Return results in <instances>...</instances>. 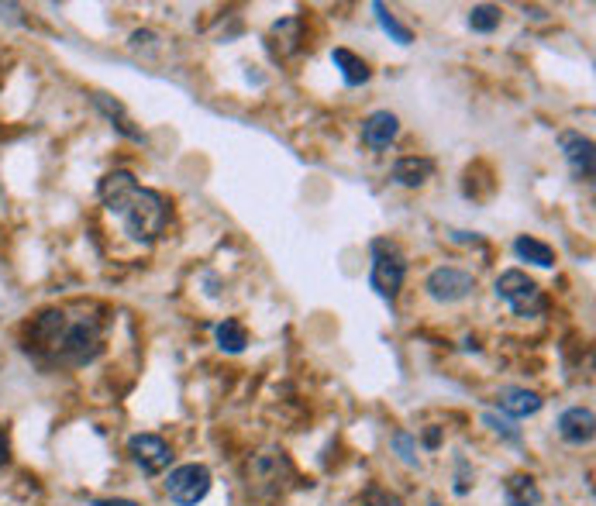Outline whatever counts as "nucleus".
<instances>
[{
	"label": "nucleus",
	"mask_w": 596,
	"mask_h": 506,
	"mask_svg": "<svg viewBox=\"0 0 596 506\" xmlns=\"http://www.w3.org/2000/svg\"><path fill=\"white\" fill-rule=\"evenodd\" d=\"M104 207L111 210L121 221L125 235L138 245H152L162 231H166L169 221V204L159 190H149V186H138V179L128 173V169H114L100 179L97 186Z\"/></svg>",
	"instance_id": "f257e3e1"
},
{
	"label": "nucleus",
	"mask_w": 596,
	"mask_h": 506,
	"mask_svg": "<svg viewBox=\"0 0 596 506\" xmlns=\"http://www.w3.org/2000/svg\"><path fill=\"white\" fill-rule=\"evenodd\" d=\"M32 334H35L38 345L56 358V362L83 365L100 352L104 321L90 314L87 307H76V314L66 307H52L35 321Z\"/></svg>",
	"instance_id": "f03ea898"
},
{
	"label": "nucleus",
	"mask_w": 596,
	"mask_h": 506,
	"mask_svg": "<svg viewBox=\"0 0 596 506\" xmlns=\"http://www.w3.org/2000/svg\"><path fill=\"white\" fill-rule=\"evenodd\" d=\"M369 248H373V272H369V286H373L383 300H397L400 286H404V276H407L404 252L386 238H376Z\"/></svg>",
	"instance_id": "7ed1b4c3"
},
{
	"label": "nucleus",
	"mask_w": 596,
	"mask_h": 506,
	"mask_svg": "<svg viewBox=\"0 0 596 506\" xmlns=\"http://www.w3.org/2000/svg\"><path fill=\"white\" fill-rule=\"evenodd\" d=\"M497 297L514 310L517 317H538L545 314V297H541V286L534 283L528 272L510 269L497 279Z\"/></svg>",
	"instance_id": "20e7f679"
},
{
	"label": "nucleus",
	"mask_w": 596,
	"mask_h": 506,
	"mask_svg": "<svg viewBox=\"0 0 596 506\" xmlns=\"http://www.w3.org/2000/svg\"><path fill=\"white\" fill-rule=\"evenodd\" d=\"M290 476H293L290 458L283 451H262L245 469V479H249V489L255 496H280Z\"/></svg>",
	"instance_id": "39448f33"
},
{
	"label": "nucleus",
	"mask_w": 596,
	"mask_h": 506,
	"mask_svg": "<svg viewBox=\"0 0 596 506\" xmlns=\"http://www.w3.org/2000/svg\"><path fill=\"white\" fill-rule=\"evenodd\" d=\"M166 493L176 506H197L211 493V472L204 465H180L166 476Z\"/></svg>",
	"instance_id": "423d86ee"
},
{
	"label": "nucleus",
	"mask_w": 596,
	"mask_h": 506,
	"mask_svg": "<svg viewBox=\"0 0 596 506\" xmlns=\"http://www.w3.org/2000/svg\"><path fill=\"white\" fill-rule=\"evenodd\" d=\"M428 293L431 300L438 303H459L472 297V290H476V276L466 269H455V266H438L435 272L428 276Z\"/></svg>",
	"instance_id": "0eeeda50"
},
{
	"label": "nucleus",
	"mask_w": 596,
	"mask_h": 506,
	"mask_svg": "<svg viewBox=\"0 0 596 506\" xmlns=\"http://www.w3.org/2000/svg\"><path fill=\"white\" fill-rule=\"evenodd\" d=\"M128 455L145 476H159V472H166L169 462H173V451H169V445L159 434H135V438L128 441Z\"/></svg>",
	"instance_id": "6e6552de"
},
{
	"label": "nucleus",
	"mask_w": 596,
	"mask_h": 506,
	"mask_svg": "<svg viewBox=\"0 0 596 506\" xmlns=\"http://www.w3.org/2000/svg\"><path fill=\"white\" fill-rule=\"evenodd\" d=\"M559 145H562L565 162H569V173L576 179H583V183H590L593 169H596V155H593L590 138H586L583 131H562Z\"/></svg>",
	"instance_id": "1a4fd4ad"
},
{
	"label": "nucleus",
	"mask_w": 596,
	"mask_h": 506,
	"mask_svg": "<svg viewBox=\"0 0 596 506\" xmlns=\"http://www.w3.org/2000/svg\"><path fill=\"white\" fill-rule=\"evenodd\" d=\"M400 131V121L397 114L390 111H373L366 121H362V142L369 145V149H386V145L397 138Z\"/></svg>",
	"instance_id": "9d476101"
},
{
	"label": "nucleus",
	"mask_w": 596,
	"mask_h": 506,
	"mask_svg": "<svg viewBox=\"0 0 596 506\" xmlns=\"http://www.w3.org/2000/svg\"><path fill=\"white\" fill-rule=\"evenodd\" d=\"M541 403L545 400H541L538 393H531V389H524V386H503L497 393V407L507 417H531L541 410Z\"/></svg>",
	"instance_id": "9b49d317"
},
{
	"label": "nucleus",
	"mask_w": 596,
	"mask_h": 506,
	"mask_svg": "<svg viewBox=\"0 0 596 506\" xmlns=\"http://www.w3.org/2000/svg\"><path fill=\"white\" fill-rule=\"evenodd\" d=\"M559 434L569 445H590L593 441V410H586V407H572V410H565V414L559 417Z\"/></svg>",
	"instance_id": "f8f14e48"
},
{
	"label": "nucleus",
	"mask_w": 596,
	"mask_h": 506,
	"mask_svg": "<svg viewBox=\"0 0 596 506\" xmlns=\"http://www.w3.org/2000/svg\"><path fill=\"white\" fill-rule=\"evenodd\" d=\"M435 176V162L424 159V155H404V159L393 162V179H397L400 186H424L428 179Z\"/></svg>",
	"instance_id": "ddd939ff"
},
{
	"label": "nucleus",
	"mask_w": 596,
	"mask_h": 506,
	"mask_svg": "<svg viewBox=\"0 0 596 506\" xmlns=\"http://www.w3.org/2000/svg\"><path fill=\"white\" fill-rule=\"evenodd\" d=\"M503 500L507 506H538L541 503V489L528 472H514L503 486Z\"/></svg>",
	"instance_id": "4468645a"
},
{
	"label": "nucleus",
	"mask_w": 596,
	"mask_h": 506,
	"mask_svg": "<svg viewBox=\"0 0 596 506\" xmlns=\"http://www.w3.org/2000/svg\"><path fill=\"white\" fill-rule=\"evenodd\" d=\"M331 62L342 69V80L348 83V87H362V83H369L366 59H359L352 49H335V52H331Z\"/></svg>",
	"instance_id": "2eb2a0df"
},
{
	"label": "nucleus",
	"mask_w": 596,
	"mask_h": 506,
	"mask_svg": "<svg viewBox=\"0 0 596 506\" xmlns=\"http://www.w3.org/2000/svg\"><path fill=\"white\" fill-rule=\"evenodd\" d=\"M214 338H218L221 352H228V355L245 352V345H249V331H245V324L235 321V317H224L218 328H214Z\"/></svg>",
	"instance_id": "dca6fc26"
},
{
	"label": "nucleus",
	"mask_w": 596,
	"mask_h": 506,
	"mask_svg": "<svg viewBox=\"0 0 596 506\" xmlns=\"http://www.w3.org/2000/svg\"><path fill=\"white\" fill-rule=\"evenodd\" d=\"M514 252H517V259H524V262H534V266H541V269H552L555 266V252H552V245H545V241H538V238H517L514 241Z\"/></svg>",
	"instance_id": "f3484780"
},
{
	"label": "nucleus",
	"mask_w": 596,
	"mask_h": 506,
	"mask_svg": "<svg viewBox=\"0 0 596 506\" xmlns=\"http://www.w3.org/2000/svg\"><path fill=\"white\" fill-rule=\"evenodd\" d=\"M94 104L100 107V111L107 114V118L114 121V128H118L121 135H128L131 142H142V131H138V128H131V118L125 114V107H121L118 100H111V97H107V93H97V97H94Z\"/></svg>",
	"instance_id": "a211bd4d"
},
{
	"label": "nucleus",
	"mask_w": 596,
	"mask_h": 506,
	"mask_svg": "<svg viewBox=\"0 0 596 506\" xmlns=\"http://www.w3.org/2000/svg\"><path fill=\"white\" fill-rule=\"evenodd\" d=\"M273 49L280 52V56H290V52L300 49V21L297 18H283L273 25Z\"/></svg>",
	"instance_id": "6ab92c4d"
},
{
	"label": "nucleus",
	"mask_w": 596,
	"mask_h": 506,
	"mask_svg": "<svg viewBox=\"0 0 596 506\" xmlns=\"http://www.w3.org/2000/svg\"><path fill=\"white\" fill-rule=\"evenodd\" d=\"M373 11H376V18H379V28H383L386 35L393 38V42H397V45H410V42H414V31H410L407 25H400L397 14H393L390 7H386V4H373Z\"/></svg>",
	"instance_id": "aec40b11"
},
{
	"label": "nucleus",
	"mask_w": 596,
	"mask_h": 506,
	"mask_svg": "<svg viewBox=\"0 0 596 506\" xmlns=\"http://www.w3.org/2000/svg\"><path fill=\"white\" fill-rule=\"evenodd\" d=\"M503 21V11L493 4H476L469 11V28L479 31V35H490V31H497Z\"/></svg>",
	"instance_id": "412c9836"
},
{
	"label": "nucleus",
	"mask_w": 596,
	"mask_h": 506,
	"mask_svg": "<svg viewBox=\"0 0 596 506\" xmlns=\"http://www.w3.org/2000/svg\"><path fill=\"white\" fill-rule=\"evenodd\" d=\"M362 506H404V500L400 496H393L390 489H366V496H362Z\"/></svg>",
	"instance_id": "4be33fe9"
},
{
	"label": "nucleus",
	"mask_w": 596,
	"mask_h": 506,
	"mask_svg": "<svg viewBox=\"0 0 596 506\" xmlns=\"http://www.w3.org/2000/svg\"><path fill=\"white\" fill-rule=\"evenodd\" d=\"M393 448L400 451V458H404L407 465H417V455L410 451V434H397V438H393Z\"/></svg>",
	"instance_id": "5701e85b"
},
{
	"label": "nucleus",
	"mask_w": 596,
	"mask_h": 506,
	"mask_svg": "<svg viewBox=\"0 0 596 506\" xmlns=\"http://www.w3.org/2000/svg\"><path fill=\"white\" fill-rule=\"evenodd\" d=\"M94 506H138L131 500H94Z\"/></svg>",
	"instance_id": "b1692460"
},
{
	"label": "nucleus",
	"mask_w": 596,
	"mask_h": 506,
	"mask_svg": "<svg viewBox=\"0 0 596 506\" xmlns=\"http://www.w3.org/2000/svg\"><path fill=\"white\" fill-rule=\"evenodd\" d=\"M7 462V438H4V431H0V465Z\"/></svg>",
	"instance_id": "393cba45"
},
{
	"label": "nucleus",
	"mask_w": 596,
	"mask_h": 506,
	"mask_svg": "<svg viewBox=\"0 0 596 506\" xmlns=\"http://www.w3.org/2000/svg\"><path fill=\"white\" fill-rule=\"evenodd\" d=\"M431 506H441V503H431Z\"/></svg>",
	"instance_id": "a878e982"
}]
</instances>
